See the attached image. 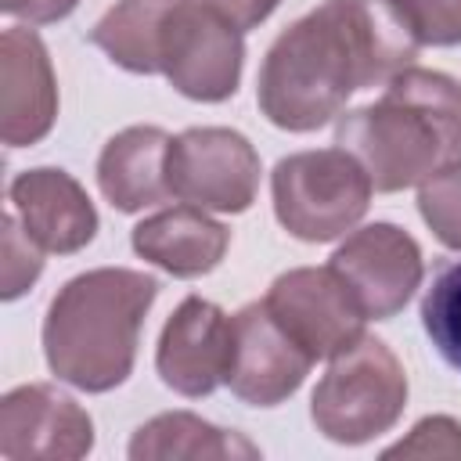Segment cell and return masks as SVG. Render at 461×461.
I'll list each match as a JSON object with an SVG mask.
<instances>
[{"instance_id": "6da1fadb", "label": "cell", "mask_w": 461, "mask_h": 461, "mask_svg": "<svg viewBox=\"0 0 461 461\" xmlns=\"http://www.w3.org/2000/svg\"><path fill=\"white\" fill-rule=\"evenodd\" d=\"M418 47L393 0H324L270 43L256 79L259 112L277 130L310 133L357 90L411 68Z\"/></svg>"}, {"instance_id": "7a4b0ae2", "label": "cell", "mask_w": 461, "mask_h": 461, "mask_svg": "<svg viewBox=\"0 0 461 461\" xmlns=\"http://www.w3.org/2000/svg\"><path fill=\"white\" fill-rule=\"evenodd\" d=\"M335 144L367 169L375 191L425 184L461 166V83L411 65L371 104L339 115Z\"/></svg>"}, {"instance_id": "3957f363", "label": "cell", "mask_w": 461, "mask_h": 461, "mask_svg": "<svg viewBox=\"0 0 461 461\" xmlns=\"http://www.w3.org/2000/svg\"><path fill=\"white\" fill-rule=\"evenodd\" d=\"M155 295L158 281L130 267H97L65 281L43 321L47 367L83 393L122 385Z\"/></svg>"}, {"instance_id": "277c9868", "label": "cell", "mask_w": 461, "mask_h": 461, "mask_svg": "<svg viewBox=\"0 0 461 461\" xmlns=\"http://www.w3.org/2000/svg\"><path fill=\"white\" fill-rule=\"evenodd\" d=\"M407 407V375L396 353L375 339L360 335L353 346L331 357L324 378L313 389L310 418L317 432L342 447L371 443L389 432Z\"/></svg>"}, {"instance_id": "5b68a950", "label": "cell", "mask_w": 461, "mask_h": 461, "mask_svg": "<svg viewBox=\"0 0 461 461\" xmlns=\"http://www.w3.org/2000/svg\"><path fill=\"white\" fill-rule=\"evenodd\" d=\"M371 176L346 148L295 151L270 173L277 223L310 245L335 241L360 223L371 205Z\"/></svg>"}, {"instance_id": "8992f818", "label": "cell", "mask_w": 461, "mask_h": 461, "mask_svg": "<svg viewBox=\"0 0 461 461\" xmlns=\"http://www.w3.org/2000/svg\"><path fill=\"white\" fill-rule=\"evenodd\" d=\"M245 43L205 0H173L158 36V72L191 101H227L241 83Z\"/></svg>"}, {"instance_id": "52a82bcc", "label": "cell", "mask_w": 461, "mask_h": 461, "mask_svg": "<svg viewBox=\"0 0 461 461\" xmlns=\"http://www.w3.org/2000/svg\"><path fill=\"white\" fill-rule=\"evenodd\" d=\"M166 180L169 194L187 205L245 212L259 191V155L238 130L191 126L169 140Z\"/></svg>"}, {"instance_id": "ba28073f", "label": "cell", "mask_w": 461, "mask_h": 461, "mask_svg": "<svg viewBox=\"0 0 461 461\" xmlns=\"http://www.w3.org/2000/svg\"><path fill=\"white\" fill-rule=\"evenodd\" d=\"M274 321L313 360H331L364 335L367 313L331 267H295L274 277L263 295Z\"/></svg>"}, {"instance_id": "9c48e42d", "label": "cell", "mask_w": 461, "mask_h": 461, "mask_svg": "<svg viewBox=\"0 0 461 461\" xmlns=\"http://www.w3.org/2000/svg\"><path fill=\"white\" fill-rule=\"evenodd\" d=\"M328 267L346 281L360 310L375 321L396 317L425 274L418 241L396 223H367L353 230L335 249Z\"/></svg>"}, {"instance_id": "30bf717a", "label": "cell", "mask_w": 461, "mask_h": 461, "mask_svg": "<svg viewBox=\"0 0 461 461\" xmlns=\"http://www.w3.org/2000/svg\"><path fill=\"white\" fill-rule=\"evenodd\" d=\"M94 450L90 414L58 385L29 382L0 400V457L76 461Z\"/></svg>"}, {"instance_id": "8fae6325", "label": "cell", "mask_w": 461, "mask_h": 461, "mask_svg": "<svg viewBox=\"0 0 461 461\" xmlns=\"http://www.w3.org/2000/svg\"><path fill=\"white\" fill-rule=\"evenodd\" d=\"M313 357L299 349L288 331L274 321L267 303H249L230 317V364L227 385L241 403L277 407L306 378Z\"/></svg>"}, {"instance_id": "7c38bea8", "label": "cell", "mask_w": 461, "mask_h": 461, "mask_svg": "<svg viewBox=\"0 0 461 461\" xmlns=\"http://www.w3.org/2000/svg\"><path fill=\"white\" fill-rule=\"evenodd\" d=\"M230 364V317L202 299L187 295L166 321L155 349L158 378L180 396H209Z\"/></svg>"}, {"instance_id": "4fadbf2b", "label": "cell", "mask_w": 461, "mask_h": 461, "mask_svg": "<svg viewBox=\"0 0 461 461\" xmlns=\"http://www.w3.org/2000/svg\"><path fill=\"white\" fill-rule=\"evenodd\" d=\"M58 115V79L43 40L11 25L0 36V137L7 148L36 144Z\"/></svg>"}, {"instance_id": "5bb4252c", "label": "cell", "mask_w": 461, "mask_h": 461, "mask_svg": "<svg viewBox=\"0 0 461 461\" xmlns=\"http://www.w3.org/2000/svg\"><path fill=\"white\" fill-rule=\"evenodd\" d=\"M7 198L22 230L43 252L68 256L90 245V238L97 234V209L65 169H25L11 180Z\"/></svg>"}, {"instance_id": "9a60e30c", "label": "cell", "mask_w": 461, "mask_h": 461, "mask_svg": "<svg viewBox=\"0 0 461 461\" xmlns=\"http://www.w3.org/2000/svg\"><path fill=\"white\" fill-rule=\"evenodd\" d=\"M133 252L155 267H162L173 277H202L212 267H220L227 245H230V230L205 216V209L198 205H176V209H162L148 220H140L133 227Z\"/></svg>"}, {"instance_id": "2e32d148", "label": "cell", "mask_w": 461, "mask_h": 461, "mask_svg": "<svg viewBox=\"0 0 461 461\" xmlns=\"http://www.w3.org/2000/svg\"><path fill=\"white\" fill-rule=\"evenodd\" d=\"M169 140L173 137L158 126H126L101 148L97 184L101 194L119 212H140L169 198V180H166Z\"/></svg>"}, {"instance_id": "e0dca14e", "label": "cell", "mask_w": 461, "mask_h": 461, "mask_svg": "<svg viewBox=\"0 0 461 461\" xmlns=\"http://www.w3.org/2000/svg\"><path fill=\"white\" fill-rule=\"evenodd\" d=\"M133 461H252L259 447L249 443L241 432L220 429L191 411H166L144 421L130 439Z\"/></svg>"}, {"instance_id": "ac0fdd59", "label": "cell", "mask_w": 461, "mask_h": 461, "mask_svg": "<svg viewBox=\"0 0 461 461\" xmlns=\"http://www.w3.org/2000/svg\"><path fill=\"white\" fill-rule=\"evenodd\" d=\"M173 0H119L94 29L90 43L108 54L126 72L155 76L158 72V36L162 18Z\"/></svg>"}, {"instance_id": "d6986e66", "label": "cell", "mask_w": 461, "mask_h": 461, "mask_svg": "<svg viewBox=\"0 0 461 461\" xmlns=\"http://www.w3.org/2000/svg\"><path fill=\"white\" fill-rule=\"evenodd\" d=\"M421 328L443 364L461 371V259L443 263L421 295Z\"/></svg>"}, {"instance_id": "ffe728a7", "label": "cell", "mask_w": 461, "mask_h": 461, "mask_svg": "<svg viewBox=\"0 0 461 461\" xmlns=\"http://www.w3.org/2000/svg\"><path fill=\"white\" fill-rule=\"evenodd\" d=\"M418 212L447 249L461 252V166H450L421 184Z\"/></svg>"}, {"instance_id": "44dd1931", "label": "cell", "mask_w": 461, "mask_h": 461, "mask_svg": "<svg viewBox=\"0 0 461 461\" xmlns=\"http://www.w3.org/2000/svg\"><path fill=\"white\" fill-rule=\"evenodd\" d=\"M418 43L457 47L461 43V0H393Z\"/></svg>"}, {"instance_id": "7402d4cb", "label": "cell", "mask_w": 461, "mask_h": 461, "mask_svg": "<svg viewBox=\"0 0 461 461\" xmlns=\"http://www.w3.org/2000/svg\"><path fill=\"white\" fill-rule=\"evenodd\" d=\"M40 245L22 230L18 216H4V288L0 295L4 299H18L43 270V259H40Z\"/></svg>"}, {"instance_id": "603a6c76", "label": "cell", "mask_w": 461, "mask_h": 461, "mask_svg": "<svg viewBox=\"0 0 461 461\" xmlns=\"http://www.w3.org/2000/svg\"><path fill=\"white\" fill-rule=\"evenodd\" d=\"M385 457H461V425L447 414L421 418L407 439L385 447Z\"/></svg>"}, {"instance_id": "cb8c5ba5", "label": "cell", "mask_w": 461, "mask_h": 461, "mask_svg": "<svg viewBox=\"0 0 461 461\" xmlns=\"http://www.w3.org/2000/svg\"><path fill=\"white\" fill-rule=\"evenodd\" d=\"M205 4H209L223 22H230L238 32H249V29H256L259 22H267L281 0H205Z\"/></svg>"}, {"instance_id": "d4e9b609", "label": "cell", "mask_w": 461, "mask_h": 461, "mask_svg": "<svg viewBox=\"0 0 461 461\" xmlns=\"http://www.w3.org/2000/svg\"><path fill=\"white\" fill-rule=\"evenodd\" d=\"M79 7V0H0V11L32 25H47V22H61Z\"/></svg>"}]
</instances>
